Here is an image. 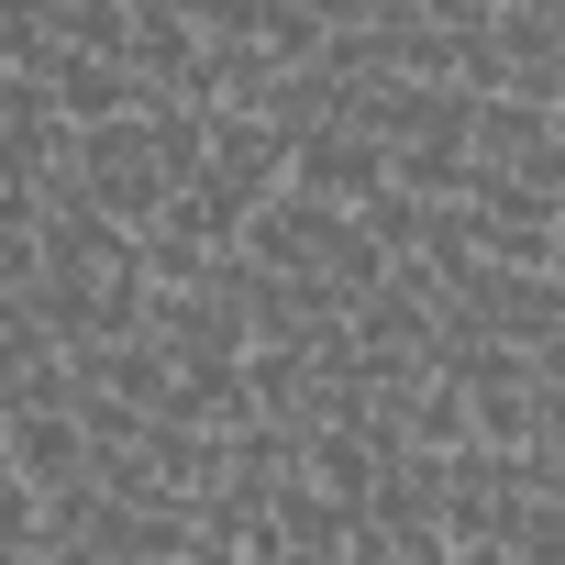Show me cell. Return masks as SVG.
Segmentation results:
<instances>
[{
  "mask_svg": "<svg viewBox=\"0 0 565 565\" xmlns=\"http://www.w3.org/2000/svg\"><path fill=\"white\" fill-rule=\"evenodd\" d=\"M23 466H34V477H67V466H78V433H67V422H23Z\"/></svg>",
  "mask_w": 565,
  "mask_h": 565,
  "instance_id": "obj_1",
  "label": "cell"
}]
</instances>
